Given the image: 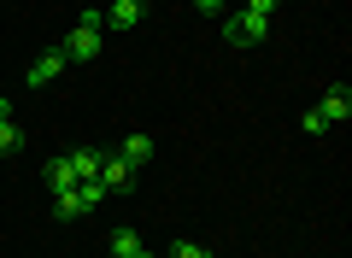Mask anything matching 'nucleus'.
I'll return each mask as SVG.
<instances>
[{"instance_id": "obj_1", "label": "nucleus", "mask_w": 352, "mask_h": 258, "mask_svg": "<svg viewBox=\"0 0 352 258\" xmlns=\"http://www.w3.org/2000/svg\"><path fill=\"white\" fill-rule=\"evenodd\" d=\"M106 200V188H100V176H88V182H76V188H59L53 194V217H88V211Z\"/></svg>"}, {"instance_id": "obj_2", "label": "nucleus", "mask_w": 352, "mask_h": 258, "mask_svg": "<svg viewBox=\"0 0 352 258\" xmlns=\"http://www.w3.org/2000/svg\"><path fill=\"white\" fill-rule=\"evenodd\" d=\"M264 36H270V18L247 12V6H241L235 18H223V41H229V47H258Z\"/></svg>"}, {"instance_id": "obj_3", "label": "nucleus", "mask_w": 352, "mask_h": 258, "mask_svg": "<svg viewBox=\"0 0 352 258\" xmlns=\"http://www.w3.org/2000/svg\"><path fill=\"white\" fill-rule=\"evenodd\" d=\"M59 53H65V65H88L94 53H100V30H82V24H76L71 36L59 41Z\"/></svg>"}, {"instance_id": "obj_4", "label": "nucleus", "mask_w": 352, "mask_h": 258, "mask_svg": "<svg viewBox=\"0 0 352 258\" xmlns=\"http://www.w3.org/2000/svg\"><path fill=\"white\" fill-rule=\"evenodd\" d=\"M317 118H323L329 129H340V123L352 118V88H346V83H335L323 100H317Z\"/></svg>"}, {"instance_id": "obj_5", "label": "nucleus", "mask_w": 352, "mask_h": 258, "mask_svg": "<svg viewBox=\"0 0 352 258\" xmlns=\"http://www.w3.org/2000/svg\"><path fill=\"white\" fill-rule=\"evenodd\" d=\"M129 182H135V164H124L118 153H100V188L106 194H124Z\"/></svg>"}, {"instance_id": "obj_6", "label": "nucleus", "mask_w": 352, "mask_h": 258, "mask_svg": "<svg viewBox=\"0 0 352 258\" xmlns=\"http://www.w3.org/2000/svg\"><path fill=\"white\" fill-rule=\"evenodd\" d=\"M141 12H147L141 0H112V6H106V30H135Z\"/></svg>"}, {"instance_id": "obj_7", "label": "nucleus", "mask_w": 352, "mask_h": 258, "mask_svg": "<svg viewBox=\"0 0 352 258\" xmlns=\"http://www.w3.org/2000/svg\"><path fill=\"white\" fill-rule=\"evenodd\" d=\"M59 71H65V53L53 47V53H41V59L30 65V76H24V83H30V88H47V83H53V76H59Z\"/></svg>"}, {"instance_id": "obj_8", "label": "nucleus", "mask_w": 352, "mask_h": 258, "mask_svg": "<svg viewBox=\"0 0 352 258\" xmlns=\"http://www.w3.org/2000/svg\"><path fill=\"white\" fill-rule=\"evenodd\" d=\"M41 176H47V188H53V194H59V188H76V164H71V153H59V159H53Z\"/></svg>"}, {"instance_id": "obj_9", "label": "nucleus", "mask_w": 352, "mask_h": 258, "mask_svg": "<svg viewBox=\"0 0 352 258\" xmlns=\"http://www.w3.org/2000/svg\"><path fill=\"white\" fill-rule=\"evenodd\" d=\"M118 159H124V164H135V171H141V164L153 159V136H129L124 147H118Z\"/></svg>"}, {"instance_id": "obj_10", "label": "nucleus", "mask_w": 352, "mask_h": 258, "mask_svg": "<svg viewBox=\"0 0 352 258\" xmlns=\"http://www.w3.org/2000/svg\"><path fill=\"white\" fill-rule=\"evenodd\" d=\"M135 252H141V235L135 229H118L112 246H106V258H135Z\"/></svg>"}, {"instance_id": "obj_11", "label": "nucleus", "mask_w": 352, "mask_h": 258, "mask_svg": "<svg viewBox=\"0 0 352 258\" xmlns=\"http://www.w3.org/2000/svg\"><path fill=\"white\" fill-rule=\"evenodd\" d=\"M71 164H76V182L100 176V153H94V147H76V153H71Z\"/></svg>"}, {"instance_id": "obj_12", "label": "nucleus", "mask_w": 352, "mask_h": 258, "mask_svg": "<svg viewBox=\"0 0 352 258\" xmlns=\"http://www.w3.org/2000/svg\"><path fill=\"white\" fill-rule=\"evenodd\" d=\"M18 147H24V129L12 118H0V153H18Z\"/></svg>"}, {"instance_id": "obj_13", "label": "nucleus", "mask_w": 352, "mask_h": 258, "mask_svg": "<svg viewBox=\"0 0 352 258\" xmlns=\"http://www.w3.org/2000/svg\"><path fill=\"white\" fill-rule=\"evenodd\" d=\"M164 258H212V246H200V241H170V252Z\"/></svg>"}, {"instance_id": "obj_14", "label": "nucleus", "mask_w": 352, "mask_h": 258, "mask_svg": "<svg viewBox=\"0 0 352 258\" xmlns=\"http://www.w3.org/2000/svg\"><path fill=\"white\" fill-rule=\"evenodd\" d=\"M300 129H305V136H329V123L317 118V106H311V111H305V118H300Z\"/></svg>"}, {"instance_id": "obj_15", "label": "nucleus", "mask_w": 352, "mask_h": 258, "mask_svg": "<svg viewBox=\"0 0 352 258\" xmlns=\"http://www.w3.org/2000/svg\"><path fill=\"white\" fill-rule=\"evenodd\" d=\"M276 6L282 0H247V12H258V18H276Z\"/></svg>"}, {"instance_id": "obj_16", "label": "nucleus", "mask_w": 352, "mask_h": 258, "mask_svg": "<svg viewBox=\"0 0 352 258\" xmlns=\"http://www.w3.org/2000/svg\"><path fill=\"white\" fill-rule=\"evenodd\" d=\"M194 12H206V18H217V12H223V0H194Z\"/></svg>"}, {"instance_id": "obj_17", "label": "nucleus", "mask_w": 352, "mask_h": 258, "mask_svg": "<svg viewBox=\"0 0 352 258\" xmlns=\"http://www.w3.org/2000/svg\"><path fill=\"white\" fill-rule=\"evenodd\" d=\"M0 118H12V106H6V94H0Z\"/></svg>"}, {"instance_id": "obj_18", "label": "nucleus", "mask_w": 352, "mask_h": 258, "mask_svg": "<svg viewBox=\"0 0 352 258\" xmlns=\"http://www.w3.org/2000/svg\"><path fill=\"white\" fill-rule=\"evenodd\" d=\"M135 258H153V252H147V246H141V252H135Z\"/></svg>"}, {"instance_id": "obj_19", "label": "nucleus", "mask_w": 352, "mask_h": 258, "mask_svg": "<svg viewBox=\"0 0 352 258\" xmlns=\"http://www.w3.org/2000/svg\"><path fill=\"white\" fill-rule=\"evenodd\" d=\"M141 6H153V0H141Z\"/></svg>"}]
</instances>
